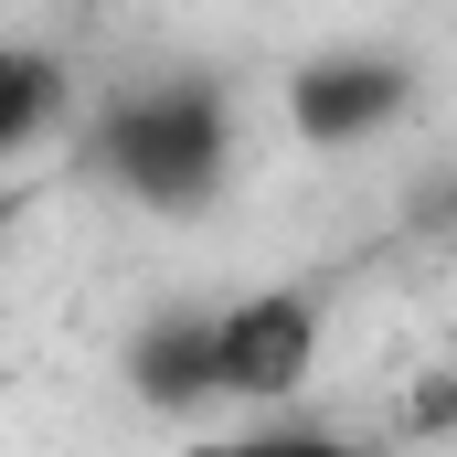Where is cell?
Segmentation results:
<instances>
[{"mask_svg":"<svg viewBox=\"0 0 457 457\" xmlns=\"http://www.w3.org/2000/svg\"><path fill=\"white\" fill-rule=\"evenodd\" d=\"M75 128H86V86L64 75V54L54 43H11L0 54V149L32 160V149H54Z\"/></svg>","mask_w":457,"mask_h":457,"instance_id":"5","label":"cell"},{"mask_svg":"<svg viewBox=\"0 0 457 457\" xmlns=\"http://www.w3.org/2000/svg\"><path fill=\"white\" fill-rule=\"evenodd\" d=\"M330 351V287L320 277H255L213 298V372H224V415H298Z\"/></svg>","mask_w":457,"mask_h":457,"instance_id":"2","label":"cell"},{"mask_svg":"<svg viewBox=\"0 0 457 457\" xmlns=\"http://www.w3.org/2000/svg\"><path fill=\"white\" fill-rule=\"evenodd\" d=\"M234 149H245V117L213 75L170 64V75H128V86H96L86 96V128H75V170L149 213V224H192L234 192Z\"/></svg>","mask_w":457,"mask_h":457,"instance_id":"1","label":"cell"},{"mask_svg":"<svg viewBox=\"0 0 457 457\" xmlns=\"http://www.w3.org/2000/svg\"><path fill=\"white\" fill-rule=\"evenodd\" d=\"M415 436H457V372L415 394Z\"/></svg>","mask_w":457,"mask_h":457,"instance_id":"7","label":"cell"},{"mask_svg":"<svg viewBox=\"0 0 457 457\" xmlns=\"http://www.w3.org/2000/svg\"><path fill=\"white\" fill-rule=\"evenodd\" d=\"M415 54H394V43H320V54H298L287 64V86H277V107H287V138L298 149H320V160H351V149H372V138H394L404 117H415Z\"/></svg>","mask_w":457,"mask_h":457,"instance_id":"3","label":"cell"},{"mask_svg":"<svg viewBox=\"0 0 457 457\" xmlns=\"http://www.w3.org/2000/svg\"><path fill=\"white\" fill-rule=\"evenodd\" d=\"M170 457H372V447L320 415H213V426H181Z\"/></svg>","mask_w":457,"mask_h":457,"instance_id":"6","label":"cell"},{"mask_svg":"<svg viewBox=\"0 0 457 457\" xmlns=\"http://www.w3.org/2000/svg\"><path fill=\"white\" fill-rule=\"evenodd\" d=\"M117 383L138 415L160 426H213L224 415V372H213V309H149L117 341Z\"/></svg>","mask_w":457,"mask_h":457,"instance_id":"4","label":"cell"}]
</instances>
